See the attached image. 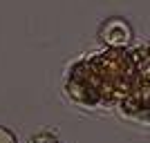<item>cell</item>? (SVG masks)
Returning <instances> with one entry per match:
<instances>
[{
  "label": "cell",
  "instance_id": "6da1fadb",
  "mask_svg": "<svg viewBox=\"0 0 150 143\" xmlns=\"http://www.w3.org/2000/svg\"><path fill=\"white\" fill-rule=\"evenodd\" d=\"M0 143H18V141L7 128H0Z\"/></svg>",
  "mask_w": 150,
  "mask_h": 143
}]
</instances>
